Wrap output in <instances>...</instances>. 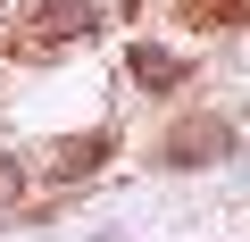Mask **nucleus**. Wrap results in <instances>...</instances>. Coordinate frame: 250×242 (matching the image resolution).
Instances as JSON below:
<instances>
[{
    "label": "nucleus",
    "mask_w": 250,
    "mask_h": 242,
    "mask_svg": "<svg viewBox=\"0 0 250 242\" xmlns=\"http://www.w3.org/2000/svg\"><path fill=\"white\" fill-rule=\"evenodd\" d=\"M184 75V59H167V50H134V84H175Z\"/></svg>",
    "instance_id": "1"
},
{
    "label": "nucleus",
    "mask_w": 250,
    "mask_h": 242,
    "mask_svg": "<svg viewBox=\"0 0 250 242\" xmlns=\"http://www.w3.org/2000/svg\"><path fill=\"white\" fill-rule=\"evenodd\" d=\"M9 192H17V176H9V167H0V200H9Z\"/></svg>",
    "instance_id": "2"
}]
</instances>
